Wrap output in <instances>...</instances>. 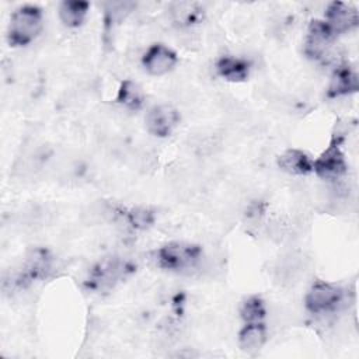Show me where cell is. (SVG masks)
Wrapping results in <instances>:
<instances>
[{
    "label": "cell",
    "instance_id": "cell-13",
    "mask_svg": "<svg viewBox=\"0 0 359 359\" xmlns=\"http://www.w3.org/2000/svg\"><path fill=\"white\" fill-rule=\"evenodd\" d=\"M215 67L220 77L231 83L244 81L250 73V63L243 57H237L231 55L220 56Z\"/></svg>",
    "mask_w": 359,
    "mask_h": 359
},
{
    "label": "cell",
    "instance_id": "cell-11",
    "mask_svg": "<svg viewBox=\"0 0 359 359\" xmlns=\"http://www.w3.org/2000/svg\"><path fill=\"white\" fill-rule=\"evenodd\" d=\"M358 87H359L358 74L349 66L341 65L334 70L332 77L330 80L328 97L338 98L342 95H348L351 93L358 91Z\"/></svg>",
    "mask_w": 359,
    "mask_h": 359
},
{
    "label": "cell",
    "instance_id": "cell-18",
    "mask_svg": "<svg viewBox=\"0 0 359 359\" xmlns=\"http://www.w3.org/2000/svg\"><path fill=\"white\" fill-rule=\"evenodd\" d=\"M118 217H122L125 223L135 230H146L154 223L156 215H154V210L147 206H136L125 212L119 210Z\"/></svg>",
    "mask_w": 359,
    "mask_h": 359
},
{
    "label": "cell",
    "instance_id": "cell-15",
    "mask_svg": "<svg viewBox=\"0 0 359 359\" xmlns=\"http://www.w3.org/2000/svg\"><path fill=\"white\" fill-rule=\"evenodd\" d=\"M116 102L122 105L125 109L137 111L144 104V93L136 81L126 79L119 84Z\"/></svg>",
    "mask_w": 359,
    "mask_h": 359
},
{
    "label": "cell",
    "instance_id": "cell-1",
    "mask_svg": "<svg viewBox=\"0 0 359 359\" xmlns=\"http://www.w3.org/2000/svg\"><path fill=\"white\" fill-rule=\"evenodd\" d=\"M203 251L199 245L182 241H172L154 252V261L160 268L174 272H191L199 269Z\"/></svg>",
    "mask_w": 359,
    "mask_h": 359
},
{
    "label": "cell",
    "instance_id": "cell-5",
    "mask_svg": "<svg viewBox=\"0 0 359 359\" xmlns=\"http://www.w3.org/2000/svg\"><path fill=\"white\" fill-rule=\"evenodd\" d=\"M335 34L331 31V28L325 24V21L314 20L311 21L306 42H304V53L310 59L314 60H325L331 56L332 45L335 39Z\"/></svg>",
    "mask_w": 359,
    "mask_h": 359
},
{
    "label": "cell",
    "instance_id": "cell-7",
    "mask_svg": "<svg viewBox=\"0 0 359 359\" xmlns=\"http://www.w3.org/2000/svg\"><path fill=\"white\" fill-rule=\"evenodd\" d=\"M180 118V112L174 107L168 104H160L151 107L146 112L144 123L151 135L157 137H165L171 135L177 128Z\"/></svg>",
    "mask_w": 359,
    "mask_h": 359
},
{
    "label": "cell",
    "instance_id": "cell-3",
    "mask_svg": "<svg viewBox=\"0 0 359 359\" xmlns=\"http://www.w3.org/2000/svg\"><path fill=\"white\" fill-rule=\"evenodd\" d=\"M132 272L129 261L121 257H107L95 264L90 272L88 285L94 290H109Z\"/></svg>",
    "mask_w": 359,
    "mask_h": 359
},
{
    "label": "cell",
    "instance_id": "cell-10",
    "mask_svg": "<svg viewBox=\"0 0 359 359\" xmlns=\"http://www.w3.org/2000/svg\"><path fill=\"white\" fill-rule=\"evenodd\" d=\"M170 20L182 29H189L203 18V8L195 1H174L168 6Z\"/></svg>",
    "mask_w": 359,
    "mask_h": 359
},
{
    "label": "cell",
    "instance_id": "cell-17",
    "mask_svg": "<svg viewBox=\"0 0 359 359\" xmlns=\"http://www.w3.org/2000/svg\"><path fill=\"white\" fill-rule=\"evenodd\" d=\"M88 7L90 4L87 1H79V0L62 1L59 6V18L66 27L76 28L86 18Z\"/></svg>",
    "mask_w": 359,
    "mask_h": 359
},
{
    "label": "cell",
    "instance_id": "cell-8",
    "mask_svg": "<svg viewBox=\"0 0 359 359\" xmlns=\"http://www.w3.org/2000/svg\"><path fill=\"white\" fill-rule=\"evenodd\" d=\"M178 62L175 52L163 43H154L142 56L144 70L151 76H163L171 72Z\"/></svg>",
    "mask_w": 359,
    "mask_h": 359
},
{
    "label": "cell",
    "instance_id": "cell-9",
    "mask_svg": "<svg viewBox=\"0 0 359 359\" xmlns=\"http://www.w3.org/2000/svg\"><path fill=\"white\" fill-rule=\"evenodd\" d=\"M325 24L338 35L358 25V11L352 6L342 1H332L325 8Z\"/></svg>",
    "mask_w": 359,
    "mask_h": 359
},
{
    "label": "cell",
    "instance_id": "cell-14",
    "mask_svg": "<svg viewBox=\"0 0 359 359\" xmlns=\"http://www.w3.org/2000/svg\"><path fill=\"white\" fill-rule=\"evenodd\" d=\"M279 167L292 175H307L313 172V160L299 149H289L278 158Z\"/></svg>",
    "mask_w": 359,
    "mask_h": 359
},
{
    "label": "cell",
    "instance_id": "cell-20",
    "mask_svg": "<svg viewBox=\"0 0 359 359\" xmlns=\"http://www.w3.org/2000/svg\"><path fill=\"white\" fill-rule=\"evenodd\" d=\"M265 215V205L261 201H254L251 203H248L247 209H245V222L247 224L257 227Z\"/></svg>",
    "mask_w": 359,
    "mask_h": 359
},
{
    "label": "cell",
    "instance_id": "cell-16",
    "mask_svg": "<svg viewBox=\"0 0 359 359\" xmlns=\"http://www.w3.org/2000/svg\"><path fill=\"white\" fill-rule=\"evenodd\" d=\"M136 7L133 1H107L102 4L104 8V29L108 34L118 24H121Z\"/></svg>",
    "mask_w": 359,
    "mask_h": 359
},
{
    "label": "cell",
    "instance_id": "cell-6",
    "mask_svg": "<svg viewBox=\"0 0 359 359\" xmlns=\"http://www.w3.org/2000/svg\"><path fill=\"white\" fill-rule=\"evenodd\" d=\"M346 161L338 147V142L332 140L330 146L313 160V171L323 180L335 181L346 174Z\"/></svg>",
    "mask_w": 359,
    "mask_h": 359
},
{
    "label": "cell",
    "instance_id": "cell-12",
    "mask_svg": "<svg viewBox=\"0 0 359 359\" xmlns=\"http://www.w3.org/2000/svg\"><path fill=\"white\" fill-rule=\"evenodd\" d=\"M268 331L264 323H245V325L238 332V345L248 353H258L266 342Z\"/></svg>",
    "mask_w": 359,
    "mask_h": 359
},
{
    "label": "cell",
    "instance_id": "cell-19",
    "mask_svg": "<svg viewBox=\"0 0 359 359\" xmlns=\"http://www.w3.org/2000/svg\"><path fill=\"white\" fill-rule=\"evenodd\" d=\"M240 316L245 323H262L266 316V307L261 297L250 296L240 307Z\"/></svg>",
    "mask_w": 359,
    "mask_h": 359
},
{
    "label": "cell",
    "instance_id": "cell-4",
    "mask_svg": "<svg viewBox=\"0 0 359 359\" xmlns=\"http://www.w3.org/2000/svg\"><path fill=\"white\" fill-rule=\"evenodd\" d=\"M345 300V292L332 283L317 280L306 293V309L313 314H328L341 307Z\"/></svg>",
    "mask_w": 359,
    "mask_h": 359
},
{
    "label": "cell",
    "instance_id": "cell-2",
    "mask_svg": "<svg viewBox=\"0 0 359 359\" xmlns=\"http://www.w3.org/2000/svg\"><path fill=\"white\" fill-rule=\"evenodd\" d=\"M42 28V10L32 4L21 6L11 14L7 29V41L11 46H25L41 34Z\"/></svg>",
    "mask_w": 359,
    "mask_h": 359
}]
</instances>
